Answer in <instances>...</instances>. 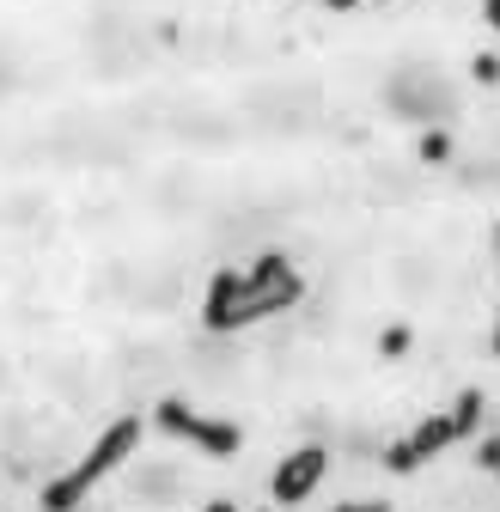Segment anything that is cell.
Listing matches in <instances>:
<instances>
[{"label":"cell","mask_w":500,"mask_h":512,"mask_svg":"<svg viewBox=\"0 0 500 512\" xmlns=\"http://www.w3.org/2000/svg\"><path fill=\"white\" fill-rule=\"evenodd\" d=\"M421 159L427 165H446L452 159V135H446V128H427V135H421Z\"/></svg>","instance_id":"cell-6"},{"label":"cell","mask_w":500,"mask_h":512,"mask_svg":"<svg viewBox=\"0 0 500 512\" xmlns=\"http://www.w3.org/2000/svg\"><path fill=\"white\" fill-rule=\"evenodd\" d=\"M494 256H500V226H494Z\"/></svg>","instance_id":"cell-14"},{"label":"cell","mask_w":500,"mask_h":512,"mask_svg":"<svg viewBox=\"0 0 500 512\" xmlns=\"http://www.w3.org/2000/svg\"><path fill=\"white\" fill-rule=\"evenodd\" d=\"M379 348H385V354H403V348H409V330H391V336H385Z\"/></svg>","instance_id":"cell-9"},{"label":"cell","mask_w":500,"mask_h":512,"mask_svg":"<svg viewBox=\"0 0 500 512\" xmlns=\"http://www.w3.org/2000/svg\"><path fill=\"white\" fill-rule=\"evenodd\" d=\"M324 7H336V13H348V7H360V0H324Z\"/></svg>","instance_id":"cell-12"},{"label":"cell","mask_w":500,"mask_h":512,"mask_svg":"<svg viewBox=\"0 0 500 512\" xmlns=\"http://www.w3.org/2000/svg\"><path fill=\"white\" fill-rule=\"evenodd\" d=\"M482 427V391H464L446 415H427L409 439H397L391 452H385V470H397V476H409V470H421L427 458H440L446 445H458V439H470Z\"/></svg>","instance_id":"cell-3"},{"label":"cell","mask_w":500,"mask_h":512,"mask_svg":"<svg viewBox=\"0 0 500 512\" xmlns=\"http://www.w3.org/2000/svg\"><path fill=\"white\" fill-rule=\"evenodd\" d=\"M208 512H238V506H226V500H214V506H208Z\"/></svg>","instance_id":"cell-13"},{"label":"cell","mask_w":500,"mask_h":512,"mask_svg":"<svg viewBox=\"0 0 500 512\" xmlns=\"http://www.w3.org/2000/svg\"><path fill=\"white\" fill-rule=\"evenodd\" d=\"M476 464H482V470H488V476H500V433H494V439H482V445H476Z\"/></svg>","instance_id":"cell-7"},{"label":"cell","mask_w":500,"mask_h":512,"mask_svg":"<svg viewBox=\"0 0 500 512\" xmlns=\"http://www.w3.org/2000/svg\"><path fill=\"white\" fill-rule=\"evenodd\" d=\"M470 74H476L482 86H500V61H494V55H476V61H470Z\"/></svg>","instance_id":"cell-8"},{"label":"cell","mask_w":500,"mask_h":512,"mask_svg":"<svg viewBox=\"0 0 500 512\" xmlns=\"http://www.w3.org/2000/svg\"><path fill=\"white\" fill-rule=\"evenodd\" d=\"M482 25H488V31H500V0H482Z\"/></svg>","instance_id":"cell-10"},{"label":"cell","mask_w":500,"mask_h":512,"mask_svg":"<svg viewBox=\"0 0 500 512\" xmlns=\"http://www.w3.org/2000/svg\"><path fill=\"white\" fill-rule=\"evenodd\" d=\"M135 445H141V415H122V421H110L104 433H98V445H92V452L68 470V476H55L49 488H43V512H74L122 458H129L135 452Z\"/></svg>","instance_id":"cell-2"},{"label":"cell","mask_w":500,"mask_h":512,"mask_svg":"<svg viewBox=\"0 0 500 512\" xmlns=\"http://www.w3.org/2000/svg\"><path fill=\"white\" fill-rule=\"evenodd\" d=\"M324 470H330V452H324V445H305V452L281 458V470H275V500H281V506H299L311 488L324 482Z\"/></svg>","instance_id":"cell-5"},{"label":"cell","mask_w":500,"mask_h":512,"mask_svg":"<svg viewBox=\"0 0 500 512\" xmlns=\"http://www.w3.org/2000/svg\"><path fill=\"white\" fill-rule=\"evenodd\" d=\"M299 299V275L287 256H263L257 269H220L202 305V324L208 330H244L257 317H275Z\"/></svg>","instance_id":"cell-1"},{"label":"cell","mask_w":500,"mask_h":512,"mask_svg":"<svg viewBox=\"0 0 500 512\" xmlns=\"http://www.w3.org/2000/svg\"><path fill=\"white\" fill-rule=\"evenodd\" d=\"M494 354H500V324H494Z\"/></svg>","instance_id":"cell-15"},{"label":"cell","mask_w":500,"mask_h":512,"mask_svg":"<svg viewBox=\"0 0 500 512\" xmlns=\"http://www.w3.org/2000/svg\"><path fill=\"white\" fill-rule=\"evenodd\" d=\"M153 421H159L165 433H177V439L202 445L208 458H232L238 445H244V433H238L232 421H214V415H202V409H190V403H177V397H165V403L153 409Z\"/></svg>","instance_id":"cell-4"},{"label":"cell","mask_w":500,"mask_h":512,"mask_svg":"<svg viewBox=\"0 0 500 512\" xmlns=\"http://www.w3.org/2000/svg\"><path fill=\"white\" fill-rule=\"evenodd\" d=\"M336 512H385L379 500H354V506H336Z\"/></svg>","instance_id":"cell-11"}]
</instances>
